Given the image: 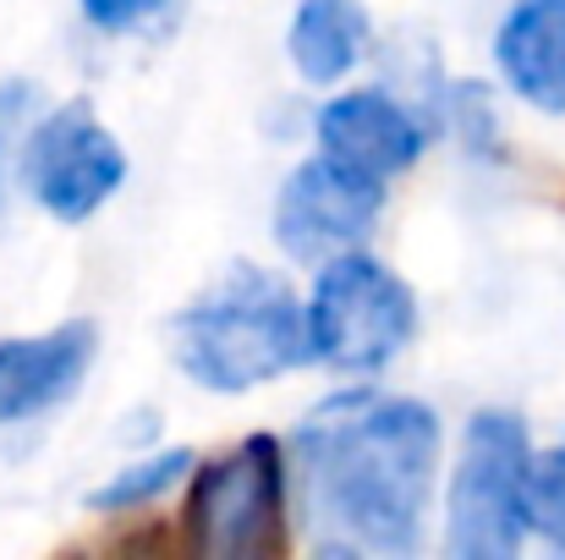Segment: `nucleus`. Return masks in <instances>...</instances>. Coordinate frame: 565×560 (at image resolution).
Here are the masks:
<instances>
[{"label":"nucleus","mask_w":565,"mask_h":560,"mask_svg":"<svg viewBox=\"0 0 565 560\" xmlns=\"http://www.w3.org/2000/svg\"><path fill=\"white\" fill-rule=\"evenodd\" d=\"M39 105V88L28 77H6L0 83V209H6V182H11V160H22V133H28V116Z\"/></svg>","instance_id":"4468645a"},{"label":"nucleus","mask_w":565,"mask_h":560,"mask_svg":"<svg viewBox=\"0 0 565 560\" xmlns=\"http://www.w3.org/2000/svg\"><path fill=\"white\" fill-rule=\"evenodd\" d=\"M319 149L369 171V177H401L423 155V127L390 99V94H341L319 110Z\"/></svg>","instance_id":"1a4fd4ad"},{"label":"nucleus","mask_w":565,"mask_h":560,"mask_svg":"<svg viewBox=\"0 0 565 560\" xmlns=\"http://www.w3.org/2000/svg\"><path fill=\"white\" fill-rule=\"evenodd\" d=\"M379 209H384V177H369L319 149L286 177L275 198V242L302 264H324L369 242Z\"/></svg>","instance_id":"423d86ee"},{"label":"nucleus","mask_w":565,"mask_h":560,"mask_svg":"<svg viewBox=\"0 0 565 560\" xmlns=\"http://www.w3.org/2000/svg\"><path fill=\"white\" fill-rule=\"evenodd\" d=\"M417 330V303L374 253L352 247L319 264L308 297V358L347 373L384 369Z\"/></svg>","instance_id":"39448f33"},{"label":"nucleus","mask_w":565,"mask_h":560,"mask_svg":"<svg viewBox=\"0 0 565 560\" xmlns=\"http://www.w3.org/2000/svg\"><path fill=\"white\" fill-rule=\"evenodd\" d=\"M188 545L209 560H269L286 550V451L247 434L192 473Z\"/></svg>","instance_id":"20e7f679"},{"label":"nucleus","mask_w":565,"mask_h":560,"mask_svg":"<svg viewBox=\"0 0 565 560\" xmlns=\"http://www.w3.org/2000/svg\"><path fill=\"white\" fill-rule=\"evenodd\" d=\"M533 445L516 412L483 406L461 434L445 495V550L456 560H511L533 533Z\"/></svg>","instance_id":"7ed1b4c3"},{"label":"nucleus","mask_w":565,"mask_h":560,"mask_svg":"<svg viewBox=\"0 0 565 560\" xmlns=\"http://www.w3.org/2000/svg\"><path fill=\"white\" fill-rule=\"evenodd\" d=\"M297 484L313 545L330 556H412L423 539L434 473H439V418L412 395H330L302 418Z\"/></svg>","instance_id":"f257e3e1"},{"label":"nucleus","mask_w":565,"mask_h":560,"mask_svg":"<svg viewBox=\"0 0 565 560\" xmlns=\"http://www.w3.org/2000/svg\"><path fill=\"white\" fill-rule=\"evenodd\" d=\"M121 177L127 155L83 99L44 116L22 144V182L55 220H88L121 187Z\"/></svg>","instance_id":"0eeeda50"},{"label":"nucleus","mask_w":565,"mask_h":560,"mask_svg":"<svg viewBox=\"0 0 565 560\" xmlns=\"http://www.w3.org/2000/svg\"><path fill=\"white\" fill-rule=\"evenodd\" d=\"M188 473H192V451H166V456H149V462L116 473L105 489L88 495V506H94V511H138V506L160 500L166 489H177Z\"/></svg>","instance_id":"f8f14e48"},{"label":"nucleus","mask_w":565,"mask_h":560,"mask_svg":"<svg viewBox=\"0 0 565 560\" xmlns=\"http://www.w3.org/2000/svg\"><path fill=\"white\" fill-rule=\"evenodd\" d=\"M99 330L88 319L55 325L44 336H11L0 341V423L39 418L61 406L94 369Z\"/></svg>","instance_id":"6e6552de"},{"label":"nucleus","mask_w":565,"mask_h":560,"mask_svg":"<svg viewBox=\"0 0 565 560\" xmlns=\"http://www.w3.org/2000/svg\"><path fill=\"white\" fill-rule=\"evenodd\" d=\"M500 77L544 116H565V0H516L494 33Z\"/></svg>","instance_id":"9d476101"},{"label":"nucleus","mask_w":565,"mask_h":560,"mask_svg":"<svg viewBox=\"0 0 565 560\" xmlns=\"http://www.w3.org/2000/svg\"><path fill=\"white\" fill-rule=\"evenodd\" d=\"M171 352L203 390H253L308 358V308L291 286L258 264H231V275L203 292L171 325Z\"/></svg>","instance_id":"f03ea898"},{"label":"nucleus","mask_w":565,"mask_h":560,"mask_svg":"<svg viewBox=\"0 0 565 560\" xmlns=\"http://www.w3.org/2000/svg\"><path fill=\"white\" fill-rule=\"evenodd\" d=\"M369 50L363 0H302L291 17V61L308 83H341Z\"/></svg>","instance_id":"9b49d317"},{"label":"nucleus","mask_w":565,"mask_h":560,"mask_svg":"<svg viewBox=\"0 0 565 560\" xmlns=\"http://www.w3.org/2000/svg\"><path fill=\"white\" fill-rule=\"evenodd\" d=\"M171 0H83V17L99 28V33H132L154 17H166Z\"/></svg>","instance_id":"2eb2a0df"},{"label":"nucleus","mask_w":565,"mask_h":560,"mask_svg":"<svg viewBox=\"0 0 565 560\" xmlns=\"http://www.w3.org/2000/svg\"><path fill=\"white\" fill-rule=\"evenodd\" d=\"M533 533L565 550V445L533 456Z\"/></svg>","instance_id":"ddd939ff"}]
</instances>
